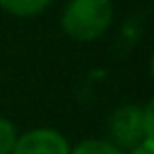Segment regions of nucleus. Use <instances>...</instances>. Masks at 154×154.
Returning <instances> with one entry per match:
<instances>
[{
	"label": "nucleus",
	"instance_id": "6e6552de",
	"mask_svg": "<svg viewBox=\"0 0 154 154\" xmlns=\"http://www.w3.org/2000/svg\"><path fill=\"white\" fill-rule=\"evenodd\" d=\"M127 154H154V143L148 141V139H143L141 143H137L135 148H131Z\"/></svg>",
	"mask_w": 154,
	"mask_h": 154
},
{
	"label": "nucleus",
	"instance_id": "f257e3e1",
	"mask_svg": "<svg viewBox=\"0 0 154 154\" xmlns=\"http://www.w3.org/2000/svg\"><path fill=\"white\" fill-rule=\"evenodd\" d=\"M110 0H70L63 11V30L74 40H95L112 23Z\"/></svg>",
	"mask_w": 154,
	"mask_h": 154
},
{
	"label": "nucleus",
	"instance_id": "7ed1b4c3",
	"mask_svg": "<svg viewBox=\"0 0 154 154\" xmlns=\"http://www.w3.org/2000/svg\"><path fill=\"white\" fill-rule=\"evenodd\" d=\"M13 154H70V146L59 131L34 129L15 141Z\"/></svg>",
	"mask_w": 154,
	"mask_h": 154
},
{
	"label": "nucleus",
	"instance_id": "423d86ee",
	"mask_svg": "<svg viewBox=\"0 0 154 154\" xmlns=\"http://www.w3.org/2000/svg\"><path fill=\"white\" fill-rule=\"evenodd\" d=\"M15 141H17L15 127L9 120L0 118V154H13Z\"/></svg>",
	"mask_w": 154,
	"mask_h": 154
},
{
	"label": "nucleus",
	"instance_id": "20e7f679",
	"mask_svg": "<svg viewBox=\"0 0 154 154\" xmlns=\"http://www.w3.org/2000/svg\"><path fill=\"white\" fill-rule=\"evenodd\" d=\"M51 5V0H0V7L5 11L19 15V17H32L45 11Z\"/></svg>",
	"mask_w": 154,
	"mask_h": 154
},
{
	"label": "nucleus",
	"instance_id": "1a4fd4ad",
	"mask_svg": "<svg viewBox=\"0 0 154 154\" xmlns=\"http://www.w3.org/2000/svg\"><path fill=\"white\" fill-rule=\"evenodd\" d=\"M150 74H152V80H154V55H152V59H150Z\"/></svg>",
	"mask_w": 154,
	"mask_h": 154
},
{
	"label": "nucleus",
	"instance_id": "0eeeda50",
	"mask_svg": "<svg viewBox=\"0 0 154 154\" xmlns=\"http://www.w3.org/2000/svg\"><path fill=\"white\" fill-rule=\"evenodd\" d=\"M141 112H143V135L148 141L154 143V99H150Z\"/></svg>",
	"mask_w": 154,
	"mask_h": 154
},
{
	"label": "nucleus",
	"instance_id": "39448f33",
	"mask_svg": "<svg viewBox=\"0 0 154 154\" xmlns=\"http://www.w3.org/2000/svg\"><path fill=\"white\" fill-rule=\"evenodd\" d=\"M70 154H125V152H120L116 146L103 139H85L74 150H70Z\"/></svg>",
	"mask_w": 154,
	"mask_h": 154
},
{
	"label": "nucleus",
	"instance_id": "f03ea898",
	"mask_svg": "<svg viewBox=\"0 0 154 154\" xmlns=\"http://www.w3.org/2000/svg\"><path fill=\"white\" fill-rule=\"evenodd\" d=\"M108 133H110V143L116 146L120 152H129L137 143L146 139L143 135V112L141 108L127 103L120 106L112 112L108 120Z\"/></svg>",
	"mask_w": 154,
	"mask_h": 154
}]
</instances>
